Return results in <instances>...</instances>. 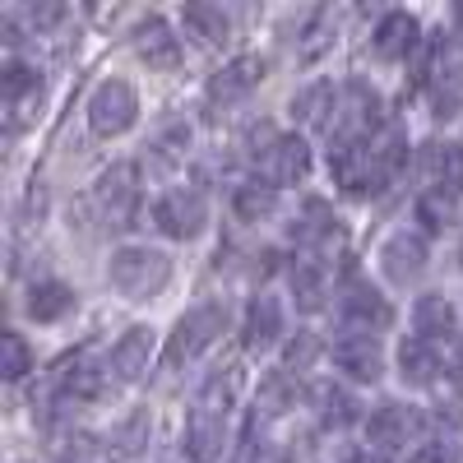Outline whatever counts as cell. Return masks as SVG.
<instances>
[{
  "label": "cell",
  "instance_id": "obj_45",
  "mask_svg": "<svg viewBox=\"0 0 463 463\" xmlns=\"http://www.w3.org/2000/svg\"><path fill=\"white\" fill-rule=\"evenodd\" d=\"M28 19H33V28L43 33V28H52V24H61L65 19V5H33L28 10Z\"/></svg>",
  "mask_w": 463,
  "mask_h": 463
},
{
  "label": "cell",
  "instance_id": "obj_24",
  "mask_svg": "<svg viewBox=\"0 0 463 463\" xmlns=\"http://www.w3.org/2000/svg\"><path fill=\"white\" fill-rule=\"evenodd\" d=\"M148 362H153V329H148V325H130L121 338L111 343L107 375H111L116 384H130V380H139V375L148 371Z\"/></svg>",
  "mask_w": 463,
  "mask_h": 463
},
{
  "label": "cell",
  "instance_id": "obj_36",
  "mask_svg": "<svg viewBox=\"0 0 463 463\" xmlns=\"http://www.w3.org/2000/svg\"><path fill=\"white\" fill-rule=\"evenodd\" d=\"M371 144H375V153H380V163L390 167V176H403V172H408V163H412V139H408V130H403L399 121H390Z\"/></svg>",
  "mask_w": 463,
  "mask_h": 463
},
{
  "label": "cell",
  "instance_id": "obj_27",
  "mask_svg": "<svg viewBox=\"0 0 463 463\" xmlns=\"http://www.w3.org/2000/svg\"><path fill=\"white\" fill-rule=\"evenodd\" d=\"M279 204H283L279 185H274V181H264V176H246V181L232 185V218L246 222V227L269 222V218L279 213Z\"/></svg>",
  "mask_w": 463,
  "mask_h": 463
},
{
  "label": "cell",
  "instance_id": "obj_28",
  "mask_svg": "<svg viewBox=\"0 0 463 463\" xmlns=\"http://www.w3.org/2000/svg\"><path fill=\"white\" fill-rule=\"evenodd\" d=\"M412 334L427 343H449L458 334V311L445 292H421L412 301Z\"/></svg>",
  "mask_w": 463,
  "mask_h": 463
},
{
  "label": "cell",
  "instance_id": "obj_31",
  "mask_svg": "<svg viewBox=\"0 0 463 463\" xmlns=\"http://www.w3.org/2000/svg\"><path fill=\"white\" fill-rule=\"evenodd\" d=\"M181 28L204 47H222L232 37V14L222 5H209V0H190V5H181Z\"/></svg>",
  "mask_w": 463,
  "mask_h": 463
},
{
  "label": "cell",
  "instance_id": "obj_37",
  "mask_svg": "<svg viewBox=\"0 0 463 463\" xmlns=\"http://www.w3.org/2000/svg\"><path fill=\"white\" fill-rule=\"evenodd\" d=\"M325 353H329V343H325L316 329H297V334H288V343H283V366L301 375V371H311Z\"/></svg>",
  "mask_w": 463,
  "mask_h": 463
},
{
  "label": "cell",
  "instance_id": "obj_14",
  "mask_svg": "<svg viewBox=\"0 0 463 463\" xmlns=\"http://www.w3.org/2000/svg\"><path fill=\"white\" fill-rule=\"evenodd\" d=\"M130 47H135V56H139L148 70H163V74L181 70V61H185L181 37H176V28H172L163 14H144V19L130 28Z\"/></svg>",
  "mask_w": 463,
  "mask_h": 463
},
{
  "label": "cell",
  "instance_id": "obj_8",
  "mask_svg": "<svg viewBox=\"0 0 463 463\" xmlns=\"http://www.w3.org/2000/svg\"><path fill=\"white\" fill-rule=\"evenodd\" d=\"M362 431H366V445L375 454H394V449H408V445L421 440V431H427V412H421L417 403H403V399H380L366 412Z\"/></svg>",
  "mask_w": 463,
  "mask_h": 463
},
{
  "label": "cell",
  "instance_id": "obj_10",
  "mask_svg": "<svg viewBox=\"0 0 463 463\" xmlns=\"http://www.w3.org/2000/svg\"><path fill=\"white\" fill-rule=\"evenodd\" d=\"M288 237L297 241L301 255H320V260H325L334 246L347 241V222H343V213H338L325 195H306V200L297 204L292 222H288Z\"/></svg>",
  "mask_w": 463,
  "mask_h": 463
},
{
  "label": "cell",
  "instance_id": "obj_32",
  "mask_svg": "<svg viewBox=\"0 0 463 463\" xmlns=\"http://www.w3.org/2000/svg\"><path fill=\"white\" fill-rule=\"evenodd\" d=\"M334 102H338V84H334V80H311L306 89L292 93V121L325 130L329 116H334Z\"/></svg>",
  "mask_w": 463,
  "mask_h": 463
},
{
  "label": "cell",
  "instance_id": "obj_2",
  "mask_svg": "<svg viewBox=\"0 0 463 463\" xmlns=\"http://www.w3.org/2000/svg\"><path fill=\"white\" fill-rule=\"evenodd\" d=\"M172 255L158 246H121L107 260V288L126 301H153L172 288Z\"/></svg>",
  "mask_w": 463,
  "mask_h": 463
},
{
  "label": "cell",
  "instance_id": "obj_46",
  "mask_svg": "<svg viewBox=\"0 0 463 463\" xmlns=\"http://www.w3.org/2000/svg\"><path fill=\"white\" fill-rule=\"evenodd\" d=\"M343 463H390V458L375 449H343Z\"/></svg>",
  "mask_w": 463,
  "mask_h": 463
},
{
  "label": "cell",
  "instance_id": "obj_19",
  "mask_svg": "<svg viewBox=\"0 0 463 463\" xmlns=\"http://www.w3.org/2000/svg\"><path fill=\"white\" fill-rule=\"evenodd\" d=\"M421 24H417V14H408V10H384L380 19H375V28H371V52L384 61V65H399V61H408V56H417L421 52Z\"/></svg>",
  "mask_w": 463,
  "mask_h": 463
},
{
  "label": "cell",
  "instance_id": "obj_44",
  "mask_svg": "<svg viewBox=\"0 0 463 463\" xmlns=\"http://www.w3.org/2000/svg\"><path fill=\"white\" fill-rule=\"evenodd\" d=\"M279 269H288V264H279V250L274 246H260V250L246 255V274L250 279H269V274H279Z\"/></svg>",
  "mask_w": 463,
  "mask_h": 463
},
{
  "label": "cell",
  "instance_id": "obj_23",
  "mask_svg": "<svg viewBox=\"0 0 463 463\" xmlns=\"http://www.w3.org/2000/svg\"><path fill=\"white\" fill-rule=\"evenodd\" d=\"M80 311V292H74L65 279H33L28 297H24V316L33 325H61Z\"/></svg>",
  "mask_w": 463,
  "mask_h": 463
},
{
  "label": "cell",
  "instance_id": "obj_26",
  "mask_svg": "<svg viewBox=\"0 0 463 463\" xmlns=\"http://www.w3.org/2000/svg\"><path fill=\"white\" fill-rule=\"evenodd\" d=\"M311 144H306L301 135H283L274 148H269L264 158V181H274L279 190L283 185H306V176H311Z\"/></svg>",
  "mask_w": 463,
  "mask_h": 463
},
{
  "label": "cell",
  "instance_id": "obj_25",
  "mask_svg": "<svg viewBox=\"0 0 463 463\" xmlns=\"http://www.w3.org/2000/svg\"><path fill=\"white\" fill-rule=\"evenodd\" d=\"M301 399H311V390L301 384V375L288 371V366H274V371H264V375H260L255 412H260V417H288Z\"/></svg>",
  "mask_w": 463,
  "mask_h": 463
},
{
  "label": "cell",
  "instance_id": "obj_34",
  "mask_svg": "<svg viewBox=\"0 0 463 463\" xmlns=\"http://www.w3.org/2000/svg\"><path fill=\"white\" fill-rule=\"evenodd\" d=\"M412 218L421 222V237H445V232L458 222V200L440 195V190H421L412 200Z\"/></svg>",
  "mask_w": 463,
  "mask_h": 463
},
{
  "label": "cell",
  "instance_id": "obj_35",
  "mask_svg": "<svg viewBox=\"0 0 463 463\" xmlns=\"http://www.w3.org/2000/svg\"><path fill=\"white\" fill-rule=\"evenodd\" d=\"M0 84H5V107L19 111L28 98L43 93V70H37L33 61H24V56H10L5 61V74H0Z\"/></svg>",
  "mask_w": 463,
  "mask_h": 463
},
{
  "label": "cell",
  "instance_id": "obj_18",
  "mask_svg": "<svg viewBox=\"0 0 463 463\" xmlns=\"http://www.w3.org/2000/svg\"><path fill=\"white\" fill-rule=\"evenodd\" d=\"M417 80L421 84H463V33L458 28H440L431 33L417 52Z\"/></svg>",
  "mask_w": 463,
  "mask_h": 463
},
{
  "label": "cell",
  "instance_id": "obj_12",
  "mask_svg": "<svg viewBox=\"0 0 463 463\" xmlns=\"http://www.w3.org/2000/svg\"><path fill=\"white\" fill-rule=\"evenodd\" d=\"M329 362L353 380V384H375L384 375V347L380 334H362V329H338L329 343Z\"/></svg>",
  "mask_w": 463,
  "mask_h": 463
},
{
  "label": "cell",
  "instance_id": "obj_30",
  "mask_svg": "<svg viewBox=\"0 0 463 463\" xmlns=\"http://www.w3.org/2000/svg\"><path fill=\"white\" fill-rule=\"evenodd\" d=\"M237 399H241V366H237V362L204 371L200 390H195V408H204V412H222V417H227L232 408H237Z\"/></svg>",
  "mask_w": 463,
  "mask_h": 463
},
{
  "label": "cell",
  "instance_id": "obj_4",
  "mask_svg": "<svg viewBox=\"0 0 463 463\" xmlns=\"http://www.w3.org/2000/svg\"><path fill=\"white\" fill-rule=\"evenodd\" d=\"M144 167L139 163H111L93 190H89V209L102 222V232H126L135 227L139 209H144Z\"/></svg>",
  "mask_w": 463,
  "mask_h": 463
},
{
  "label": "cell",
  "instance_id": "obj_17",
  "mask_svg": "<svg viewBox=\"0 0 463 463\" xmlns=\"http://www.w3.org/2000/svg\"><path fill=\"white\" fill-rule=\"evenodd\" d=\"M283 274H288V292L297 301V311H306V316L325 311L329 292L338 288V279H329V260H320V255H292Z\"/></svg>",
  "mask_w": 463,
  "mask_h": 463
},
{
  "label": "cell",
  "instance_id": "obj_11",
  "mask_svg": "<svg viewBox=\"0 0 463 463\" xmlns=\"http://www.w3.org/2000/svg\"><path fill=\"white\" fill-rule=\"evenodd\" d=\"M264 80H269V61H264V56H255V52L232 56L222 70H213V74H209V84H204V102H209V111H227V107L246 102Z\"/></svg>",
  "mask_w": 463,
  "mask_h": 463
},
{
  "label": "cell",
  "instance_id": "obj_41",
  "mask_svg": "<svg viewBox=\"0 0 463 463\" xmlns=\"http://www.w3.org/2000/svg\"><path fill=\"white\" fill-rule=\"evenodd\" d=\"M56 463H98V440L89 431H74L61 449H56Z\"/></svg>",
  "mask_w": 463,
  "mask_h": 463
},
{
  "label": "cell",
  "instance_id": "obj_9",
  "mask_svg": "<svg viewBox=\"0 0 463 463\" xmlns=\"http://www.w3.org/2000/svg\"><path fill=\"white\" fill-rule=\"evenodd\" d=\"M148 213H153V227H158L167 241H195L209 227V195L200 185H172L153 200Z\"/></svg>",
  "mask_w": 463,
  "mask_h": 463
},
{
  "label": "cell",
  "instance_id": "obj_40",
  "mask_svg": "<svg viewBox=\"0 0 463 463\" xmlns=\"http://www.w3.org/2000/svg\"><path fill=\"white\" fill-rule=\"evenodd\" d=\"M431 116L436 121H454V116H463V84H436L431 89Z\"/></svg>",
  "mask_w": 463,
  "mask_h": 463
},
{
  "label": "cell",
  "instance_id": "obj_13",
  "mask_svg": "<svg viewBox=\"0 0 463 463\" xmlns=\"http://www.w3.org/2000/svg\"><path fill=\"white\" fill-rule=\"evenodd\" d=\"M427 264H431V246L421 232L412 227H399L394 237H384L380 246V269H384V279H390L394 288H417L421 274H427Z\"/></svg>",
  "mask_w": 463,
  "mask_h": 463
},
{
  "label": "cell",
  "instance_id": "obj_3",
  "mask_svg": "<svg viewBox=\"0 0 463 463\" xmlns=\"http://www.w3.org/2000/svg\"><path fill=\"white\" fill-rule=\"evenodd\" d=\"M384 126V98L380 89L366 80V74H353V80L338 84V102H334V116H329V144H362V139H375Z\"/></svg>",
  "mask_w": 463,
  "mask_h": 463
},
{
  "label": "cell",
  "instance_id": "obj_43",
  "mask_svg": "<svg viewBox=\"0 0 463 463\" xmlns=\"http://www.w3.org/2000/svg\"><path fill=\"white\" fill-rule=\"evenodd\" d=\"M246 463H297V454L288 445H274V440H250L246 436Z\"/></svg>",
  "mask_w": 463,
  "mask_h": 463
},
{
  "label": "cell",
  "instance_id": "obj_47",
  "mask_svg": "<svg viewBox=\"0 0 463 463\" xmlns=\"http://www.w3.org/2000/svg\"><path fill=\"white\" fill-rule=\"evenodd\" d=\"M454 24H458V33H463V0H458V5H454Z\"/></svg>",
  "mask_w": 463,
  "mask_h": 463
},
{
  "label": "cell",
  "instance_id": "obj_21",
  "mask_svg": "<svg viewBox=\"0 0 463 463\" xmlns=\"http://www.w3.org/2000/svg\"><path fill=\"white\" fill-rule=\"evenodd\" d=\"M417 167L427 176V190H440V195H463V139H431L421 144Z\"/></svg>",
  "mask_w": 463,
  "mask_h": 463
},
{
  "label": "cell",
  "instance_id": "obj_1",
  "mask_svg": "<svg viewBox=\"0 0 463 463\" xmlns=\"http://www.w3.org/2000/svg\"><path fill=\"white\" fill-rule=\"evenodd\" d=\"M227 325H232L227 297H204V301H195L185 316H176V325H172V334H167V347H163V366L181 371V366H190V362H200L209 347L227 334Z\"/></svg>",
  "mask_w": 463,
  "mask_h": 463
},
{
  "label": "cell",
  "instance_id": "obj_39",
  "mask_svg": "<svg viewBox=\"0 0 463 463\" xmlns=\"http://www.w3.org/2000/svg\"><path fill=\"white\" fill-rule=\"evenodd\" d=\"M283 135H279V126L274 121H264V116H260V121H250L246 130H241V139H237V148H241V158H255V163H264L269 158V148H274Z\"/></svg>",
  "mask_w": 463,
  "mask_h": 463
},
{
  "label": "cell",
  "instance_id": "obj_33",
  "mask_svg": "<svg viewBox=\"0 0 463 463\" xmlns=\"http://www.w3.org/2000/svg\"><path fill=\"white\" fill-rule=\"evenodd\" d=\"M148 436H153V412H148V408H130V412L111 427L107 449H111L116 458H139V454L148 449Z\"/></svg>",
  "mask_w": 463,
  "mask_h": 463
},
{
  "label": "cell",
  "instance_id": "obj_20",
  "mask_svg": "<svg viewBox=\"0 0 463 463\" xmlns=\"http://www.w3.org/2000/svg\"><path fill=\"white\" fill-rule=\"evenodd\" d=\"M394 371H399V380L408 384V390H431L440 375H449V362L440 353V343H427V338L408 334L399 343V353H394Z\"/></svg>",
  "mask_w": 463,
  "mask_h": 463
},
{
  "label": "cell",
  "instance_id": "obj_15",
  "mask_svg": "<svg viewBox=\"0 0 463 463\" xmlns=\"http://www.w3.org/2000/svg\"><path fill=\"white\" fill-rule=\"evenodd\" d=\"M232 449V427L222 412H204V408H190L185 417V431H181V454L190 463H222Z\"/></svg>",
  "mask_w": 463,
  "mask_h": 463
},
{
  "label": "cell",
  "instance_id": "obj_29",
  "mask_svg": "<svg viewBox=\"0 0 463 463\" xmlns=\"http://www.w3.org/2000/svg\"><path fill=\"white\" fill-rule=\"evenodd\" d=\"M148 153L139 158V167L148 172H172L176 163H185V148H190V121H181V116H172V121H163L158 130L148 135L144 144Z\"/></svg>",
  "mask_w": 463,
  "mask_h": 463
},
{
  "label": "cell",
  "instance_id": "obj_6",
  "mask_svg": "<svg viewBox=\"0 0 463 463\" xmlns=\"http://www.w3.org/2000/svg\"><path fill=\"white\" fill-rule=\"evenodd\" d=\"M325 163H329V181L343 190L347 200H380L390 190V167L380 163V153L371 139L362 144H329L325 148Z\"/></svg>",
  "mask_w": 463,
  "mask_h": 463
},
{
  "label": "cell",
  "instance_id": "obj_38",
  "mask_svg": "<svg viewBox=\"0 0 463 463\" xmlns=\"http://www.w3.org/2000/svg\"><path fill=\"white\" fill-rule=\"evenodd\" d=\"M5 380L10 384H19V380H28L33 371H37V353L28 347V338L19 334V329H5Z\"/></svg>",
  "mask_w": 463,
  "mask_h": 463
},
{
  "label": "cell",
  "instance_id": "obj_22",
  "mask_svg": "<svg viewBox=\"0 0 463 463\" xmlns=\"http://www.w3.org/2000/svg\"><path fill=\"white\" fill-rule=\"evenodd\" d=\"M311 408H316V421L325 431H347V427H362L366 421L362 399L353 394V384H343V380H320L311 390Z\"/></svg>",
  "mask_w": 463,
  "mask_h": 463
},
{
  "label": "cell",
  "instance_id": "obj_5",
  "mask_svg": "<svg viewBox=\"0 0 463 463\" xmlns=\"http://www.w3.org/2000/svg\"><path fill=\"white\" fill-rule=\"evenodd\" d=\"M334 301H338V316H343V329H362V334H384L394 325V301L384 297L353 255H343V274H338V288H334Z\"/></svg>",
  "mask_w": 463,
  "mask_h": 463
},
{
  "label": "cell",
  "instance_id": "obj_16",
  "mask_svg": "<svg viewBox=\"0 0 463 463\" xmlns=\"http://www.w3.org/2000/svg\"><path fill=\"white\" fill-rule=\"evenodd\" d=\"M288 306L274 292H255L241 311V347L246 353H264L274 343H288Z\"/></svg>",
  "mask_w": 463,
  "mask_h": 463
},
{
  "label": "cell",
  "instance_id": "obj_7",
  "mask_svg": "<svg viewBox=\"0 0 463 463\" xmlns=\"http://www.w3.org/2000/svg\"><path fill=\"white\" fill-rule=\"evenodd\" d=\"M84 116H89V130L98 139H121L135 130L139 121V89L121 74H111V80H98L89 102H84Z\"/></svg>",
  "mask_w": 463,
  "mask_h": 463
},
{
  "label": "cell",
  "instance_id": "obj_42",
  "mask_svg": "<svg viewBox=\"0 0 463 463\" xmlns=\"http://www.w3.org/2000/svg\"><path fill=\"white\" fill-rule=\"evenodd\" d=\"M408 463H458V445L445 436V440H427L408 454Z\"/></svg>",
  "mask_w": 463,
  "mask_h": 463
}]
</instances>
